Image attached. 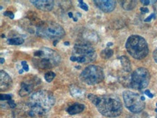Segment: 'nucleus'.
Instances as JSON below:
<instances>
[{
	"label": "nucleus",
	"mask_w": 157,
	"mask_h": 118,
	"mask_svg": "<svg viewBox=\"0 0 157 118\" xmlns=\"http://www.w3.org/2000/svg\"><path fill=\"white\" fill-rule=\"evenodd\" d=\"M95 106L102 115L107 117H115L121 115L122 105L120 99L116 96H98Z\"/></svg>",
	"instance_id": "obj_1"
},
{
	"label": "nucleus",
	"mask_w": 157,
	"mask_h": 118,
	"mask_svg": "<svg viewBox=\"0 0 157 118\" xmlns=\"http://www.w3.org/2000/svg\"><path fill=\"white\" fill-rule=\"evenodd\" d=\"M125 47L128 52L136 59H144L148 54V44L140 36H130L127 40Z\"/></svg>",
	"instance_id": "obj_2"
},
{
	"label": "nucleus",
	"mask_w": 157,
	"mask_h": 118,
	"mask_svg": "<svg viewBox=\"0 0 157 118\" xmlns=\"http://www.w3.org/2000/svg\"><path fill=\"white\" fill-rule=\"evenodd\" d=\"M73 55L70 57L72 62L79 63H89L96 59V53L94 48L89 43L80 42L75 44L73 48Z\"/></svg>",
	"instance_id": "obj_3"
},
{
	"label": "nucleus",
	"mask_w": 157,
	"mask_h": 118,
	"mask_svg": "<svg viewBox=\"0 0 157 118\" xmlns=\"http://www.w3.org/2000/svg\"><path fill=\"white\" fill-rule=\"evenodd\" d=\"M47 112L30 101L18 104L13 111V118H45Z\"/></svg>",
	"instance_id": "obj_4"
},
{
	"label": "nucleus",
	"mask_w": 157,
	"mask_h": 118,
	"mask_svg": "<svg viewBox=\"0 0 157 118\" xmlns=\"http://www.w3.org/2000/svg\"><path fill=\"white\" fill-rule=\"evenodd\" d=\"M30 102L48 112L55 103V98L50 91L46 90L36 91L30 97Z\"/></svg>",
	"instance_id": "obj_5"
},
{
	"label": "nucleus",
	"mask_w": 157,
	"mask_h": 118,
	"mask_svg": "<svg viewBox=\"0 0 157 118\" xmlns=\"http://www.w3.org/2000/svg\"><path fill=\"white\" fill-rule=\"evenodd\" d=\"M42 50L44 51L43 55L33 61L36 67L41 69H49L59 65L61 59L55 51L49 48H44Z\"/></svg>",
	"instance_id": "obj_6"
},
{
	"label": "nucleus",
	"mask_w": 157,
	"mask_h": 118,
	"mask_svg": "<svg viewBox=\"0 0 157 118\" xmlns=\"http://www.w3.org/2000/svg\"><path fill=\"white\" fill-rule=\"evenodd\" d=\"M38 36L50 39H59L63 37L65 32L61 25L53 22H47L37 29Z\"/></svg>",
	"instance_id": "obj_7"
},
{
	"label": "nucleus",
	"mask_w": 157,
	"mask_h": 118,
	"mask_svg": "<svg viewBox=\"0 0 157 118\" xmlns=\"http://www.w3.org/2000/svg\"><path fill=\"white\" fill-rule=\"evenodd\" d=\"M80 77L82 81L88 85H96L103 81L104 74L99 66L90 65L82 70Z\"/></svg>",
	"instance_id": "obj_8"
},
{
	"label": "nucleus",
	"mask_w": 157,
	"mask_h": 118,
	"mask_svg": "<svg viewBox=\"0 0 157 118\" xmlns=\"http://www.w3.org/2000/svg\"><path fill=\"white\" fill-rule=\"evenodd\" d=\"M150 73L144 67L136 69L130 77V87L134 89L141 90L146 88L150 82Z\"/></svg>",
	"instance_id": "obj_9"
},
{
	"label": "nucleus",
	"mask_w": 157,
	"mask_h": 118,
	"mask_svg": "<svg viewBox=\"0 0 157 118\" xmlns=\"http://www.w3.org/2000/svg\"><path fill=\"white\" fill-rule=\"evenodd\" d=\"M122 96L125 107L131 112H140L144 109L145 102L138 93L130 91H125L123 92Z\"/></svg>",
	"instance_id": "obj_10"
},
{
	"label": "nucleus",
	"mask_w": 157,
	"mask_h": 118,
	"mask_svg": "<svg viewBox=\"0 0 157 118\" xmlns=\"http://www.w3.org/2000/svg\"><path fill=\"white\" fill-rule=\"evenodd\" d=\"M25 78V81L21 83V89L19 91V95L21 97H25V96L29 95L33 91L35 86L39 84V80L38 78H32L31 79L27 78Z\"/></svg>",
	"instance_id": "obj_11"
},
{
	"label": "nucleus",
	"mask_w": 157,
	"mask_h": 118,
	"mask_svg": "<svg viewBox=\"0 0 157 118\" xmlns=\"http://www.w3.org/2000/svg\"><path fill=\"white\" fill-rule=\"evenodd\" d=\"M96 7L104 13H110L116 7V2L113 0H94Z\"/></svg>",
	"instance_id": "obj_12"
},
{
	"label": "nucleus",
	"mask_w": 157,
	"mask_h": 118,
	"mask_svg": "<svg viewBox=\"0 0 157 118\" xmlns=\"http://www.w3.org/2000/svg\"><path fill=\"white\" fill-rule=\"evenodd\" d=\"M31 2L38 9L44 11H51L54 6L52 0H31Z\"/></svg>",
	"instance_id": "obj_13"
},
{
	"label": "nucleus",
	"mask_w": 157,
	"mask_h": 118,
	"mask_svg": "<svg viewBox=\"0 0 157 118\" xmlns=\"http://www.w3.org/2000/svg\"><path fill=\"white\" fill-rule=\"evenodd\" d=\"M13 86V81L5 71L0 72V89L1 91H7Z\"/></svg>",
	"instance_id": "obj_14"
},
{
	"label": "nucleus",
	"mask_w": 157,
	"mask_h": 118,
	"mask_svg": "<svg viewBox=\"0 0 157 118\" xmlns=\"http://www.w3.org/2000/svg\"><path fill=\"white\" fill-rule=\"evenodd\" d=\"M85 105H82V104L75 103L74 104V105L70 106L66 111H67V112L69 114V115H77V114L82 112L85 109Z\"/></svg>",
	"instance_id": "obj_15"
},
{
	"label": "nucleus",
	"mask_w": 157,
	"mask_h": 118,
	"mask_svg": "<svg viewBox=\"0 0 157 118\" xmlns=\"http://www.w3.org/2000/svg\"><path fill=\"white\" fill-rule=\"evenodd\" d=\"M28 18L29 19V21L31 22V23L33 24V25H36L39 28L41 26L42 24L44 23L43 21H41V20L39 18V17L37 16V14L34 12H29L27 14Z\"/></svg>",
	"instance_id": "obj_16"
},
{
	"label": "nucleus",
	"mask_w": 157,
	"mask_h": 118,
	"mask_svg": "<svg viewBox=\"0 0 157 118\" xmlns=\"http://www.w3.org/2000/svg\"><path fill=\"white\" fill-rule=\"evenodd\" d=\"M120 60L124 72L130 73L131 71V63H130L129 58L125 57V56H122L120 57Z\"/></svg>",
	"instance_id": "obj_17"
},
{
	"label": "nucleus",
	"mask_w": 157,
	"mask_h": 118,
	"mask_svg": "<svg viewBox=\"0 0 157 118\" xmlns=\"http://www.w3.org/2000/svg\"><path fill=\"white\" fill-rule=\"evenodd\" d=\"M121 5L122 8L125 10H133L137 5V2L136 1H122L121 2Z\"/></svg>",
	"instance_id": "obj_18"
},
{
	"label": "nucleus",
	"mask_w": 157,
	"mask_h": 118,
	"mask_svg": "<svg viewBox=\"0 0 157 118\" xmlns=\"http://www.w3.org/2000/svg\"><path fill=\"white\" fill-rule=\"evenodd\" d=\"M7 43L10 45H21L24 43L23 38H11L7 40Z\"/></svg>",
	"instance_id": "obj_19"
},
{
	"label": "nucleus",
	"mask_w": 157,
	"mask_h": 118,
	"mask_svg": "<svg viewBox=\"0 0 157 118\" xmlns=\"http://www.w3.org/2000/svg\"><path fill=\"white\" fill-rule=\"evenodd\" d=\"M72 89H70V93H71L72 97L77 98L82 97V95H83V91H82V90L80 89L79 88L76 86H72Z\"/></svg>",
	"instance_id": "obj_20"
},
{
	"label": "nucleus",
	"mask_w": 157,
	"mask_h": 118,
	"mask_svg": "<svg viewBox=\"0 0 157 118\" xmlns=\"http://www.w3.org/2000/svg\"><path fill=\"white\" fill-rule=\"evenodd\" d=\"M113 54H114L113 50L107 48V49H104L103 51L101 52V58H103V59H109L110 57H112V55H113Z\"/></svg>",
	"instance_id": "obj_21"
},
{
	"label": "nucleus",
	"mask_w": 157,
	"mask_h": 118,
	"mask_svg": "<svg viewBox=\"0 0 157 118\" xmlns=\"http://www.w3.org/2000/svg\"><path fill=\"white\" fill-rule=\"evenodd\" d=\"M128 118H149V116L145 112H140L132 114L129 115Z\"/></svg>",
	"instance_id": "obj_22"
},
{
	"label": "nucleus",
	"mask_w": 157,
	"mask_h": 118,
	"mask_svg": "<svg viewBox=\"0 0 157 118\" xmlns=\"http://www.w3.org/2000/svg\"><path fill=\"white\" fill-rule=\"evenodd\" d=\"M56 74L53 73V72H48L44 75V79L46 80V81L48 82V83H50L53 81V79L55 78Z\"/></svg>",
	"instance_id": "obj_23"
},
{
	"label": "nucleus",
	"mask_w": 157,
	"mask_h": 118,
	"mask_svg": "<svg viewBox=\"0 0 157 118\" xmlns=\"http://www.w3.org/2000/svg\"><path fill=\"white\" fill-rule=\"evenodd\" d=\"M78 3H79V5H78V7H79L80 8H81V9H82L83 10H85V11L88 10V5H86V4L83 1H82V0H79V1H78Z\"/></svg>",
	"instance_id": "obj_24"
},
{
	"label": "nucleus",
	"mask_w": 157,
	"mask_h": 118,
	"mask_svg": "<svg viewBox=\"0 0 157 118\" xmlns=\"http://www.w3.org/2000/svg\"><path fill=\"white\" fill-rule=\"evenodd\" d=\"M12 96L10 94H1L0 95V100L1 101H10L11 100Z\"/></svg>",
	"instance_id": "obj_25"
},
{
	"label": "nucleus",
	"mask_w": 157,
	"mask_h": 118,
	"mask_svg": "<svg viewBox=\"0 0 157 118\" xmlns=\"http://www.w3.org/2000/svg\"><path fill=\"white\" fill-rule=\"evenodd\" d=\"M4 15L8 16V17H9L10 19H14V17H15V15H14L13 13V12H11V11L5 12V13H4Z\"/></svg>",
	"instance_id": "obj_26"
},
{
	"label": "nucleus",
	"mask_w": 157,
	"mask_h": 118,
	"mask_svg": "<svg viewBox=\"0 0 157 118\" xmlns=\"http://www.w3.org/2000/svg\"><path fill=\"white\" fill-rule=\"evenodd\" d=\"M7 104L8 105L10 106V107L12 108V109H15V108L17 107V105L14 102V101H13V100H10V101H7Z\"/></svg>",
	"instance_id": "obj_27"
},
{
	"label": "nucleus",
	"mask_w": 157,
	"mask_h": 118,
	"mask_svg": "<svg viewBox=\"0 0 157 118\" xmlns=\"http://www.w3.org/2000/svg\"><path fill=\"white\" fill-rule=\"evenodd\" d=\"M43 53H44V51L42 49L38 50V51H36L34 52V56H35L36 57H40L42 55H43Z\"/></svg>",
	"instance_id": "obj_28"
},
{
	"label": "nucleus",
	"mask_w": 157,
	"mask_h": 118,
	"mask_svg": "<svg viewBox=\"0 0 157 118\" xmlns=\"http://www.w3.org/2000/svg\"><path fill=\"white\" fill-rule=\"evenodd\" d=\"M153 18H155V14L154 13H152L151 15H150V16H148L147 18L145 19L144 21L145 22H150Z\"/></svg>",
	"instance_id": "obj_29"
},
{
	"label": "nucleus",
	"mask_w": 157,
	"mask_h": 118,
	"mask_svg": "<svg viewBox=\"0 0 157 118\" xmlns=\"http://www.w3.org/2000/svg\"><path fill=\"white\" fill-rule=\"evenodd\" d=\"M145 94L148 96V97H149V98H153V97H154V94L151 93L149 90H146V91H145Z\"/></svg>",
	"instance_id": "obj_30"
},
{
	"label": "nucleus",
	"mask_w": 157,
	"mask_h": 118,
	"mask_svg": "<svg viewBox=\"0 0 157 118\" xmlns=\"http://www.w3.org/2000/svg\"><path fill=\"white\" fill-rule=\"evenodd\" d=\"M153 57H154V59L156 63H157V48L154 50V53H153Z\"/></svg>",
	"instance_id": "obj_31"
},
{
	"label": "nucleus",
	"mask_w": 157,
	"mask_h": 118,
	"mask_svg": "<svg viewBox=\"0 0 157 118\" xmlns=\"http://www.w3.org/2000/svg\"><path fill=\"white\" fill-rule=\"evenodd\" d=\"M140 10V11L144 13H148V12H149L148 8H146V7H141Z\"/></svg>",
	"instance_id": "obj_32"
},
{
	"label": "nucleus",
	"mask_w": 157,
	"mask_h": 118,
	"mask_svg": "<svg viewBox=\"0 0 157 118\" xmlns=\"http://www.w3.org/2000/svg\"><path fill=\"white\" fill-rule=\"evenodd\" d=\"M140 2H142L144 5H148L150 4L151 1H148V0H141V1H140Z\"/></svg>",
	"instance_id": "obj_33"
},
{
	"label": "nucleus",
	"mask_w": 157,
	"mask_h": 118,
	"mask_svg": "<svg viewBox=\"0 0 157 118\" xmlns=\"http://www.w3.org/2000/svg\"><path fill=\"white\" fill-rule=\"evenodd\" d=\"M23 69L24 70H25V72H28V71L29 70V65H25L23 66Z\"/></svg>",
	"instance_id": "obj_34"
},
{
	"label": "nucleus",
	"mask_w": 157,
	"mask_h": 118,
	"mask_svg": "<svg viewBox=\"0 0 157 118\" xmlns=\"http://www.w3.org/2000/svg\"><path fill=\"white\" fill-rule=\"evenodd\" d=\"M67 15H68V16H69V17H70V18H73V14H72V13H70H70H68V14H67Z\"/></svg>",
	"instance_id": "obj_35"
},
{
	"label": "nucleus",
	"mask_w": 157,
	"mask_h": 118,
	"mask_svg": "<svg viewBox=\"0 0 157 118\" xmlns=\"http://www.w3.org/2000/svg\"><path fill=\"white\" fill-rule=\"evenodd\" d=\"M21 65L23 66L27 65V62H26V61H22L21 62Z\"/></svg>",
	"instance_id": "obj_36"
},
{
	"label": "nucleus",
	"mask_w": 157,
	"mask_h": 118,
	"mask_svg": "<svg viewBox=\"0 0 157 118\" xmlns=\"http://www.w3.org/2000/svg\"><path fill=\"white\" fill-rule=\"evenodd\" d=\"M5 59H4V58H1V59H0V63L1 64H3L4 63H5Z\"/></svg>",
	"instance_id": "obj_37"
},
{
	"label": "nucleus",
	"mask_w": 157,
	"mask_h": 118,
	"mask_svg": "<svg viewBox=\"0 0 157 118\" xmlns=\"http://www.w3.org/2000/svg\"><path fill=\"white\" fill-rule=\"evenodd\" d=\"M112 45H113V43H112V42H109V43H107V44H106L107 47H111V46H112Z\"/></svg>",
	"instance_id": "obj_38"
},
{
	"label": "nucleus",
	"mask_w": 157,
	"mask_h": 118,
	"mask_svg": "<svg viewBox=\"0 0 157 118\" xmlns=\"http://www.w3.org/2000/svg\"><path fill=\"white\" fill-rule=\"evenodd\" d=\"M64 45H65V46H69L70 45V42L65 41V42H64Z\"/></svg>",
	"instance_id": "obj_39"
},
{
	"label": "nucleus",
	"mask_w": 157,
	"mask_h": 118,
	"mask_svg": "<svg viewBox=\"0 0 157 118\" xmlns=\"http://www.w3.org/2000/svg\"><path fill=\"white\" fill-rule=\"evenodd\" d=\"M57 42H58V40H56V41H54V44H53V45L54 46V47H55V46L57 45Z\"/></svg>",
	"instance_id": "obj_40"
},
{
	"label": "nucleus",
	"mask_w": 157,
	"mask_h": 118,
	"mask_svg": "<svg viewBox=\"0 0 157 118\" xmlns=\"http://www.w3.org/2000/svg\"><path fill=\"white\" fill-rule=\"evenodd\" d=\"M23 70H24L23 69H22V70H19V73H20V74H22V73H23Z\"/></svg>",
	"instance_id": "obj_41"
},
{
	"label": "nucleus",
	"mask_w": 157,
	"mask_h": 118,
	"mask_svg": "<svg viewBox=\"0 0 157 118\" xmlns=\"http://www.w3.org/2000/svg\"><path fill=\"white\" fill-rule=\"evenodd\" d=\"M77 16H78V17H81V13H77Z\"/></svg>",
	"instance_id": "obj_42"
},
{
	"label": "nucleus",
	"mask_w": 157,
	"mask_h": 118,
	"mask_svg": "<svg viewBox=\"0 0 157 118\" xmlns=\"http://www.w3.org/2000/svg\"><path fill=\"white\" fill-rule=\"evenodd\" d=\"M72 19H73V21H75V22H77V21H78V18H77V17H73V18H72Z\"/></svg>",
	"instance_id": "obj_43"
},
{
	"label": "nucleus",
	"mask_w": 157,
	"mask_h": 118,
	"mask_svg": "<svg viewBox=\"0 0 157 118\" xmlns=\"http://www.w3.org/2000/svg\"><path fill=\"white\" fill-rule=\"evenodd\" d=\"M141 99L144 101H145V97H141Z\"/></svg>",
	"instance_id": "obj_44"
},
{
	"label": "nucleus",
	"mask_w": 157,
	"mask_h": 118,
	"mask_svg": "<svg viewBox=\"0 0 157 118\" xmlns=\"http://www.w3.org/2000/svg\"><path fill=\"white\" fill-rule=\"evenodd\" d=\"M2 36V38H3V39H4V38H5V35H4V34H2V36Z\"/></svg>",
	"instance_id": "obj_45"
},
{
	"label": "nucleus",
	"mask_w": 157,
	"mask_h": 118,
	"mask_svg": "<svg viewBox=\"0 0 157 118\" xmlns=\"http://www.w3.org/2000/svg\"><path fill=\"white\" fill-rule=\"evenodd\" d=\"M3 9V7L2 6H1V7H0V10H2Z\"/></svg>",
	"instance_id": "obj_46"
},
{
	"label": "nucleus",
	"mask_w": 157,
	"mask_h": 118,
	"mask_svg": "<svg viewBox=\"0 0 157 118\" xmlns=\"http://www.w3.org/2000/svg\"><path fill=\"white\" fill-rule=\"evenodd\" d=\"M155 111H156V112H157V108H156V109H155Z\"/></svg>",
	"instance_id": "obj_47"
},
{
	"label": "nucleus",
	"mask_w": 157,
	"mask_h": 118,
	"mask_svg": "<svg viewBox=\"0 0 157 118\" xmlns=\"http://www.w3.org/2000/svg\"><path fill=\"white\" fill-rule=\"evenodd\" d=\"M156 107H157V103H156Z\"/></svg>",
	"instance_id": "obj_48"
}]
</instances>
